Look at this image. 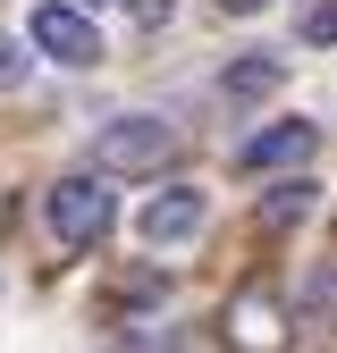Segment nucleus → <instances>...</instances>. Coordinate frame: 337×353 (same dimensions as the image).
I'll return each mask as SVG.
<instances>
[{
	"mask_svg": "<svg viewBox=\"0 0 337 353\" xmlns=\"http://www.w3.org/2000/svg\"><path fill=\"white\" fill-rule=\"evenodd\" d=\"M220 9H228V17H253V9H270V0H220Z\"/></svg>",
	"mask_w": 337,
	"mask_h": 353,
	"instance_id": "12",
	"label": "nucleus"
},
{
	"mask_svg": "<svg viewBox=\"0 0 337 353\" xmlns=\"http://www.w3.org/2000/svg\"><path fill=\"white\" fill-rule=\"evenodd\" d=\"M135 353H186V345H177V336H168V345H152V336H144V345H135Z\"/></svg>",
	"mask_w": 337,
	"mask_h": 353,
	"instance_id": "13",
	"label": "nucleus"
},
{
	"mask_svg": "<svg viewBox=\"0 0 337 353\" xmlns=\"http://www.w3.org/2000/svg\"><path fill=\"white\" fill-rule=\"evenodd\" d=\"M295 312H304V320H337V261H329V270H312V286L295 294Z\"/></svg>",
	"mask_w": 337,
	"mask_h": 353,
	"instance_id": "9",
	"label": "nucleus"
},
{
	"mask_svg": "<svg viewBox=\"0 0 337 353\" xmlns=\"http://www.w3.org/2000/svg\"><path fill=\"white\" fill-rule=\"evenodd\" d=\"M168 160H177V126L168 118H110L102 135H93V168H110V176H160Z\"/></svg>",
	"mask_w": 337,
	"mask_h": 353,
	"instance_id": "1",
	"label": "nucleus"
},
{
	"mask_svg": "<svg viewBox=\"0 0 337 353\" xmlns=\"http://www.w3.org/2000/svg\"><path fill=\"white\" fill-rule=\"evenodd\" d=\"M287 328H295V312H287L270 286L228 294V345H236V353H278V345H287Z\"/></svg>",
	"mask_w": 337,
	"mask_h": 353,
	"instance_id": "3",
	"label": "nucleus"
},
{
	"mask_svg": "<svg viewBox=\"0 0 337 353\" xmlns=\"http://www.w3.org/2000/svg\"><path fill=\"white\" fill-rule=\"evenodd\" d=\"M312 143H320L312 118H278V126H262V135L236 152V168H287V160H312Z\"/></svg>",
	"mask_w": 337,
	"mask_h": 353,
	"instance_id": "6",
	"label": "nucleus"
},
{
	"mask_svg": "<svg viewBox=\"0 0 337 353\" xmlns=\"http://www.w3.org/2000/svg\"><path fill=\"white\" fill-rule=\"evenodd\" d=\"M17 84H26V51L0 34V93H17Z\"/></svg>",
	"mask_w": 337,
	"mask_h": 353,
	"instance_id": "11",
	"label": "nucleus"
},
{
	"mask_svg": "<svg viewBox=\"0 0 337 353\" xmlns=\"http://www.w3.org/2000/svg\"><path fill=\"white\" fill-rule=\"evenodd\" d=\"M312 176H287V185H270L262 194V228H295V219H312Z\"/></svg>",
	"mask_w": 337,
	"mask_h": 353,
	"instance_id": "8",
	"label": "nucleus"
},
{
	"mask_svg": "<svg viewBox=\"0 0 337 353\" xmlns=\"http://www.w3.org/2000/svg\"><path fill=\"white\" fill-rule=\"evenodd\" d=\"M34 51L42 59H68V68H93L102 59V34H93V17H84V9H59V0H51V9H34Z\"/></svg>",
	"mask_w": 337,
	"mask_h": 353,
	"instance_id": "5",
	"label": "nucleus"
},
{
	"mask_svg": "<svg viewBox=\"0 0 337 353\" xmlns=\"http://www.w3.org/2000/svg\"><path fill=\"white\" fill-rule=\"evenodd\" d=\"M202 219H211V194L202 185H168V194H152L135 210V236L144 244H186V236H202Z\"/></svg>",
	"mask_w": 337,
	"mask_h": 353,
	"instance_id": "4",
	"label": "nucleus"
},
{
	"mask_svg": "<svg viewBox=\"0 0 337 353\" xmlns=\"http://www.w3.org/2000/svg\"><path fill=\"white\" fill-rule=\"evenodd\" d=\"M304 42H337V0H304Z\"/></svg>",
	"mask_w": 337,
	"mask_h": 353,
	"instance_id": "10",
	"label": "nucleus"
},
{
	"mask_svg": "<svg viewBox=\"0 0 337 353\" xmlns=\"http://www.w3.org/2000/svg\"><path fill=\"white\" fill-rule=\"evenodd\" d=\"M0 219H9V185H0Z\"/></svg>",
	"mask_w": 337,
	"mask_h": 353,
	"instance_id": "14",
	"label": "nucleus"
},
{
	"mask_svg": "<svg viewBox=\"0 0 337 353\" xmlns=\"http://www.w3.org/2000/svg\"><path fill=\"white\" fill-rule=\"evenodd\" d=\"M278 84H287V59H270V51H244V59L220 68V93L228 101H262V93H278Z\"/></svg>",
	"mask_w": 337,
	"mask_h": 353,
	"instance_id": "7",
	"label": "nucleus"
},
{
	"mask_svg": "<svg viewBox=\"0 0 337 353\" xmlns=\"http://www.w3.org/2000/svg\"><path fill=\"white\" fill-rule=\"evenodd\" d=\"M84 9H102V0H84Z\"/></svg>",
	"mask_w": 337,
	"mask_h": 353,
	"instance_id": "15",
	"label": "nucleus"
},
{
	"mask_svg": "<svg viewBox=\"0 0 337 353\" xmlns=\"http://www.w3.org/2000/svg\"><path fill=\"white\" fill-rule=\"evenodd\" d=\"M51 236H59L68 252H84V244L110 236V194H102V176H59V185H51Z\"/></svg>",
	"mask_w": 337,
	"mask_h": 353,
	"instance_id": "2",
	"label": "nucleus"
}]
</instances>
